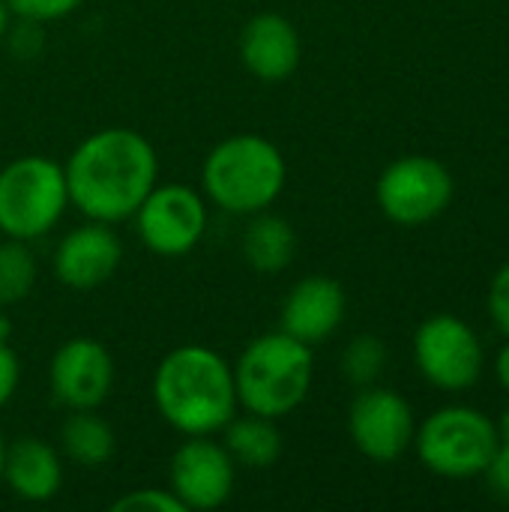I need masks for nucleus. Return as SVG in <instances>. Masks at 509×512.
Masks as SVG:
<instances>
[{
	"label": "nucleus",
	"instance_id": "nucleus-1",
	"mask_svg": "<svg viewBox=\"0 0 509 512\" xmlns=\"http://www.w3.org/2000/svg\"><path fill=\"white\" fill-rule=\"evenodd\" d=\"M69 204L93 222L132 219L159 177L153 144L126 126H108L87 135L63 165Z\"/></svg>",
	"mask_w": 509,
	"mask_h": 512
},
{
	"label": "nucleus",
	"instance_id": "nucleus-2",
	"mask_svg": "<svg viewBox=\"0 0 509 512\" xmlns=\"http://www.w3.org/2000/svg\"><path fill=\"white\" fill-rule=\"evenodd\" d=\"M153 399L180 435H216L240 408L231 363L207 345L171 348L156 366Z\"/></svg>",
	"mask_w": 509,
	"mask_h": 512
},
{
	"label": "nucleus",
	"instance_id": "nucleus-3",
	"mask_svg": "<svg viewBox=\"0 0 509 512\" xmlns=\"http://www.w3.org/2000/svg\"><path fill=\"white\" fill-rule=\"evenodd\" d=\"M231 369L237 405L249 414L279 420L306 402L315 378V357L312 345L276 330L252 339Z\"/></svg>",
	"mask_w": 509,
	"mask_h": 512
},
{
	"label": "nucleus",
	"instance_id": "nucleus-4",
	"mask_svg": "<svg viewBox=\"0 0 509 512\" xmlns=\"http://www.w3.org/2000/svg\"><path fill=\"white\" fill-rule=\"evenodd\" d=\"M288 165L282 150L264 135H231L219 141L201 168V186L207 201L237 216H255L270 210L282 195Z\"/></svg>",
	"mask_w": 509,
	"mask_h": 512
},
{
	"label": "nucleus",
	"instance_id": "nucleus-5",
	"mask_svg": "<svg viewBox=\"0 0 509 512\" xmlns=\"http://www.w3.org/2000/svg\"><path fill=\"white\" fill-rule=\"evenodd\" d=\"M69 207L66 171L48 156H21L0 171V234L12 240L45 237Z\"/></svg>",
	"mask_w": 509,
	"mask_h": 512
},
{
	"label": "nucleus",
	"instance_id": "nucleus-6",
	"mask_svg": "<svg viewBox=\"0 0 509 512\" xmlns=\"http://www.w3.org/2000/svg\"><path fill=\"white\" fill-rule=\"evenodd\" d=\"M414 441L423 465L447 480L480 477L501 447L495 423L483 411L465 405L435 411Z\"/></svg>",
	"mask_w": 509,
	"mask_h": 512
},
{
	"label": "nucleus",
	"instance_id": "nucleus-7",
	"mask_svg": "<svg viewBox=\"0 0 509 512\" xmlns=\"http://www.w3.org/2000/svg\"><path fill=\"white\" fill-rule=\"evenodd\" d=\"M375 198L390 222L417 228L450 207L453 174L432 156H402L381 171Z\"/></svg>",
	"mask_w": 509,
	"mask_h": 512
},
{
	"label": "nucleus",
	"instance_id": "nucleus-8",
	"mask_svg": "<svg viewBox=\"0 0 509 512\" xmlns=\"http://www.w3.org/2000/svg\"><path fill=\"white\" fill-rule=\"evenodd\" d=\"M132 219L138 240L153 255L183 258L201 243L207 231V204L204 195L186 183H156Z\"/></svg>",
	"mask_w": 509,
	"mask_h": 512
},
{
	"label": "nucleus",
	"instance_id": "nucleus-9",
	"mask_svg": "<svg viewBox=\"0 0 509 512\" xmlns=\"http://www.w3.org/2000/svg\"><path fill=\"white\" fill-rule=\"evenodd\" d=\"M414 363L432 387L468 390L483 372V345L462 318L432 315L414 336Z\"/></svg>",
	"mask_w": 509,
	"mask_h": 512
},
{
	"label": "nucleus",
	"instance_id": "nucleus-10",
	"mask_svg": "<svg viewBox=\"0 0 509 512\" xmlns=\"http://www.w3.org/2000/svg\"><path fill=\"white\" fill-rule=\"evenodd\" d=\"M348 432L354 447L372 462H396L417 435L411 405L387 387H363L351 402Z\"/></svg>",
	"mask_w": 509,
	"mask_h": 512
},
{
	"label": "nucleus",
	"instance_id": "nucleus-11",
	"mask_svg": "<svg viewBox=\"0 0 509 512\" xmlns=\"http://www.w3.org/2000/svg\"><path fill=\"white\" fill-rule=\"evenodd\" d=\"M171 492L186 510H216L222 507L237 480V465L225 444L213 435H186V441L171 456Z\"/></svg>",
	"mask_w": 509,
	"mask_h": 512
},
{
	"label": "nucleus",
	"instance_id": "nucleus-12",
	"mask_svg": "<svg viewBox=\"0 0 509 512\" xmlns=\"http://www.w3.org/2000/svg\"><path fill=\"white\" fill-rule=\"evenodd\" d=\"M48 384L54 399L69 411L99 408L114 387V360L99 339H66L48 363Z\"/></svg>",
	"mask_w": 509,
	"mask_h": 512
},
{
	"label": "nucleus",
	"instance_id": "nucleus-13",
	"mask_svg": "<svg viewBox=\"0 0 509 512\" xmlns=\"http://www.w3.org/2000/svg\"><path fill=\"white\" fill-rule=\"evenodd\" d=\"M123 261V246L111 225L87 222L72 228L54 249V276L75 291H90L108 282Z\"/></svg>",
	"mask_w": 509,
	"mask_h": 512
},
{
	"label": "nucleus",
	"instance_id": "nucleus-14",
	"mask_svg": "<svg viewBox=\"0 0 509 512\" xmlns=\"http://www.w3.org/2000/svg\"><path fill=\"white\" fill-rule=\"evenodd\" d=\"M300 54V33L279 12L252 15L240 33V60L258 81L279 84L291 78L300 66Z\"/></svg>",
	"mask_w": 509,
	"mask_h": 512
},
{
	"label": "nucleus",
	"instance_id": "nucleus-15",
	"mask_svg": "<svg viewBox=\"0 0 509 512\" xmlns=\"http://www.w3.org/2000/svg\"><path fill=\"white\" fill-rule=\"evenodd\" d=\"M345 291L336 279L330 276H306L300 279L279 312V330H285L288 336L315 345L324 342L327 336H333L345 318Z\"/></svg>",
	"mask_w": 509,
	"mask_h": 512
},
{
	"label": "nucleus",
	"instance_id": "nucleus-16",
	"mask_svg": "<svg viewBox=\"0 0 509 512\" xmlns=\"http://www.w3.org/2000/svg\"><path fill=\"white\" fill-rule=\"evenodd\" d=\"M3 480L15 498L42 504L60 492L63 465H60L57 450L45 444L42 438H15L12 444H6Z\"/></svg>",
	"mask_w": 509,
	"mask_h": 512
},
{
	"label": "nucleus",
	"instance_id": "nucleus-17",
	"mask_svg": "<svg viewBox=\"0 0 509 512\" xmlns=\"http://www.w3.org/2000/svg\"><path fill=\"white\" fill-rule=\"evenodd\" d=\"M297 252V234L288 219L276 213H255L243 231V258L255 273L276 276L282 273Z\"/></svg>",
	"mask_w": 509,
	"mask_h": 512
},
{
	"label": "nucleus",
	"instance_id": "nucleus-18",
	"mask_svg": "<svg viewBox=\"0 0 509 512\" xmlns=\"http://www.w3.org/2000/svg\"><path fill=\"white\" fill-rule=\"evenodd\" d=\"M225 450L234 459V465H243L249 471H267L282 456V435L276 429V420L249 414L231 417L225 423Z\"/></svg>",
	"mask_w": 509,
	"mask_h": 512
},
{
	"label": "nucleus",
	"instance_id": "nucleus-19",
	"mask_svg": "<svg viewBox=\"0 0 509 512\" xmlns=\"http://www.w3.org/2000/svg\"><path fill=\"white\" fill-rule=\"evenodd\" d=\"M60 447L69 462L81 468H102L114 459L117 438L114 429L96 414V408L69 411L66 423L60 426Z\"/></svg>",
	"mask_w": 509,
	"mask_h": 512
},
{
	"label": "nucleus",
	"instance_id": "nucleus-20",
	"mask_svg": "<svg viewBox=\"0 0 509 512\" xmlns=\"http://www.w3.org/2000/svg\"><path fill=\"white\" fill-rule=\"evenodd\" d=\"M36 258L24 240L6 237L0 243V306H15L30 297L36 285Z\"/></svg>",
	"mask_w": 509,
	"mask_h": 512
},
{
	"label": "nucleus",
	"instance_id": "nucleus-21",
	"mask_svg": "<svg viewBox=\"0 0 509 512\" xmlns=\"http://www.w3.org/2000/svg\"><path fill=\"white\" fill-rule=\"evenodd\" d=\"M387 366V348L375 336H357L342 354V372L357 387H372Z\"/></svg>",
	"mask_w": 509,
	"mask_h": 512
},
{
	"label": "nucleus",
	"instance_id": "nucleus-22",
	"mask_svg": "<svg viewBox=\"0 0 509 512\" xmlns=\"http://www.w3.org/2000/svg\"><path fill=\"white\" fill-rule=\"evenodd\" d=\"M114 512H186L183 501L171 489H132L120 495L114 504Z\"/></svg>",
	"mask_w": 509,
	"mask_h": 512
},
{
	"label": "nucleus",
	"instance_id": "nucleus-23",
	"mask_svg": "<svg viewBox=\"0 0 509 512\" xmlns=\"http://www.w3.org/2000/svg\"><path fill=\"white\" fill-rule=\"evenodd\" d=\"M81 3L84 0H6L9 12L21 21H30V24L69 18Z\"/></svg>",
	"mask_w": 509,
	"mask_h": 512
},
{
	"label": "nucleus",
	"instance_id": "nucleus-24",
	"mask_svg": "<svg viewBox=\"0 0 509 512\" xmlns=\"http://www.w3.org/2000/svg\"><path fill=\"white\" fill-rule=\"evenodd\" d=\"M489 315L498 324V330L509 336V264H504L495 273V279H492V288H489Z\"/></svg>",
	"mask_w": 509,
	"mask_h": 512
},
{
	"label": "nucleus",
	"instance_id": "nucleus-25",
	"mask_svg": "<svg viewBox=\"0 0 509 512\" xmlns=\"http://www.w3.org/2000/svg\"><path fill=\"white\" fill-rule=\"evenodd\" d=\"M21 381V366L15 351L9 348V342H0V408L15 396Z\"/></svg>",
	"mask_w": 509,
	"mask_h": 512
},
{
	"label": "nucleus",
	"instance_id": "nucleus-26",
	"mask_svg": "<svg viewBox=\"0 0 509 512\" xmlns=\"http://www.w3.org/2000/svg\"><path fill=\"white\" fill-rule=\"evenodd\" d=\"M489 477V486L498 498L509 501V444H501L498 453L492 456L489 468L483 471Z\"/></svg>",
	"mask_w": 509,
	"mask_h": 512
},
{
	"label": "nucleus",
	"instance_id": "nucleus-27",
	"mask_svg": "<svg viewBox=\"0 0 509 512\" xmlns=\"http://www.w3.org/2000/svg\"><path fill=\"white\" fill-rule=\"evenodd\" d=\"M498 381L504 384V390L509 393V342L501 348V354H498Z\"/></svg>",
	"mask_w": 509,
	"mask_h": 512
},
{
	"label": "nucleus",
	"instance_id": "nucleus-28",
	"mask_svg": "<svg viewBox=\"0 0 509 512\" xmlns=\"http://www.w3.org/2000/svg\"><path fill=\"white\" fill-rule=\"evenodd\" d=\"M9 18H12V12H9L6 0H0V39L9 33Z\"/></svg>",
	"mask_w": 509,
	"mask_h": 512
},
{
	"label": "nucleus",
	"instance_id": "nucleus-29",
	"mask_svg": "<svg viewBox=\"0 0 509 512\" xmlns=\"http://www.w3.org/2000/svg\"><path fill=\"white\" fill-rule=\"evenodd\" d=\"M9 336H12V324L6 315H0V342H9Z\"/></svg>",
	"mask_w": 509,
	"mask_h": 512
},
{
	"label": "nucleus",
	"instance_id": "nucleus-30",
	"mask_svg": "<svg viewBox=\"0 0 509 512\" xmlns=\"http://www.w3.org/2000/svg\"><path fill=\"white\" fill-rule=\"evenodd\" d=\"M501 435H504V444H509V408L507 414H504V420H501Z\"/></svg>",
	"mask_w": 509,
	"mask_h": 512
},
{
	"label": "nucleus",
	"instance_id": "nucleus-31",
	"mask_svg": "<svg viewBox=\"0 0 509 512\" xmlns=\"http://www.w3.org/2000/svg\"><path fill=\"white\" fill-rule=\"evenodd\" d=\"M3 456H6V444H3V435H0V483H3Z\"/></svg>",
	"mask_w": 509,
	"mask_h": 512
}]
</instances>
